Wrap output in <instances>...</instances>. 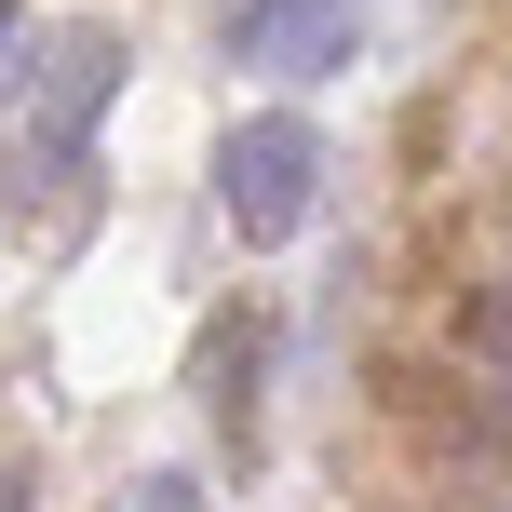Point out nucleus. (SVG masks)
<instances>
[{
    "mask_svg": "<svg viewBox=\"0 0 512 512\" xmlns=\"http://www.w3.org/2000/svg\"><path fill=\"white\" fill-rule=\"evenodd\" d=\"M108 95H122V27H41V41H14V108H27V176H81V149H95Z\"/></svg>",
    "mask_w": 512,
    "mask_h": 512,
    "instance_id": "1",
    "label": "nucleus"
},
{
    "mask_svg": "<svg viewBox=\"0 0 512 512\" xmlns=\"http://www.w3.org/2000/svg\"><path fill=\"white\" fill-rule=\"evenodd\" d=\"M310 189H324V135H310L297 108H270V122H243L230 149H216V216H230L243 256L297 243L310 230Z\"/></svg>",
    "mask_w": 512,
    "mask_h": 512,
    "instance_id": "2",
    "label": "nucleus"
},
{
    "mask_svg": "<svg viewBox=\"0 0 512 512\" xmlns=\"http://www.w3.org/2000/svg\"><path fill=\"white\" fill-rule=\"evenodd\" d=\"M230 68H283V81L351 68V0H230Z\"/></svg>",
    "mask_w": 512,
    "mask_h": 512,
    "instance_id": "3",
    "label": "nucleus"
},
{
    "mask_svg": "<svg viewBox=\"0 0 512 512\" xmlns=\"http://www.w3.org/2000/svg\"><path fill=\"white\" fill-rule=\"evenodd\" d=\"M122 512H203V499H189V472H149V486H135Z\"/></svg>",
    "mask_w": 512,
    "mask_h": 512,
    "instance_id": "4",
    "label": "nucleus"
}]
</instances>
